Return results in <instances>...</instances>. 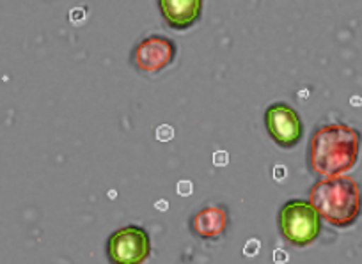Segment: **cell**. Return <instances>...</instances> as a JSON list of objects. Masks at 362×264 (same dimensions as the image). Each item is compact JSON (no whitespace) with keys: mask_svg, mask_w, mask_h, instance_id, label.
Returning <instances> with one entry per match:
<instances>
[{"mask_svg":"<svg viewBox=\"0 0 362 264\" xmlns=\"http://www.w3.org/2000/svg\"><path fill=\"white\" fill-rule=\"evenodd\" d=\"M362 135L344 123L322 124L311 135L308 167L322 178H334L350 172L358 162Z\"/></svg>","mask_w":362,"mask_h":264,"instance_id":"obj_1","label":"cell"},{"mask_svg":"<svg viewBox=\"0 0 362 264\" xmlns=\"http://www.w3.org/2000/svg\"><path fill=\"white\" fill-rule=\"evenodd\" d=\"M309 203L336 229L357 224L362 215V186L351 176L322 178L309 188Z\"/></svg>","mask_w":362,"mask_h":264,"instance_id":"obj_2","label":"cell"},{"mask_svg":"<svg viewBox=\"0 0 362 264\" xmlns=\"http://www.w3.org/2000/svg\"><path fill=\"white\" fill-rule=\"evenodd\" d=\"M279 231L288 243L304 248L318 239L322 217L309 200H288L279 211Z\"/></svg>","mask_w":362,"mask_h":264,"instance_id":"obj_3","label":"cell"},{"mask_svg":"<svg viewBox=\"0 0 362 264\" xmlns=\"http://www.w3.org/2000/svg\"><path fill=\"white\" fill-rule=\"evenodd\" d=\"M151 256V239L141 225H127L114 232L107 241L110 264H144Z\"/></svg>","mask_w":362,"mask_h":264,"instance_id":"obj_4","label":"cell"},{"mask_svg":"<svg viewBox=\"0 0 362 264\" xmlns=\"http://www.w3.org/2000/svg\"><path fill=\"white\" fill-rule=\"evenodd\" d=\"M177 54L176 43L167 36L149 34L132 50V64L146 75H158L174 62Z\"/></svg>","mask_w":362,"mask_h":264,"instance_id":"obj_5","label":"cell"},{"mask_svg":"<svg viewBox=\"0 0 362 264\" xmlns=\"http://www.w3.org/2000/svg\"><path fill=\"white\" fill-rule=\"evenodd\" d=\"M264 126L272 140L283 149H293L304 137V124L295 109L286 103H272L264 112Z\"/></svg>","mask_w":362,"mask_h":264,"instance_id":"obj_6","label":"cell"},{"mask_svg":"<svg viewBox=\"0 0 362 264\" xmlns=\"http://www.w3.org/2000/svg\"><path fill=\"white\" fill-rule=\"evenodd\" d=\"M158 8L170 29L187 30L199 22L203 0H158Z\"/></svg>","mask_w":362,"mask_h":264,"instance_id":"obj_7","label":"cell"},{"mask_svg":"<svg viewBox=\"0 0 362 264\" xmlns=\"http://www.w3.org/2000/svg\"><path fill=\"white\" fill-rule=\"evenodd\" d=\"M228 210L218 204H208L201 208L190 220V229L194 236L203 239H217L228 231Z\"/></svg>","mask_w":362,"mask_h":264,"instance_id":"obj_8","label":"cell"},{"mask_svg":"<svg viewBox=\"0 0 362 264\" xmlns=\"http://www.w3.org/2000/svg\"><path fill=\"white\" fill-rule=\"evenodd\" d=\"M155 137L158 142H170L174 138V128L169 124H160L155 131Z\"/></svg>","mask_w":362,"mask_h":264,"instance_id":"obj_9","label":"cell"},{"mask_svg":"<svg viewBox=\"0 0 362 264\" xmlns=\"http://www.w3.org/2000/svg\"><path fill=\"white\" fill-rule=\"evenodd\" d=\"M261 250V241L257 238L247 239L245 246H243V256L245 257H256Z\"/></svg>","mask_w":362,"mask_h":264,"instance_id":"obj_10","label":"cell"},{"mask_svg":"<svg viewBox=\"0 0 362 264\" xmlns=\"http://www.w3.org/2000/svg\"><path fill=\"white\" fill-rule=\"evenodd\" d=\"M176 193L181 197H189L194 193V183L189 179H181L176 185Z\"/></svg>","mask_w":362,"mask_h":264,"instance_id":"obj_11","label":"cell"},{"mask_svg":"<svg viewBox=\"0 0 362 264\" xmlns=\"http://www.w3.org/2000/svg\"><path fill=\"white\" fill-rule=\"evenodd\" d=\"M229 163V155L224 149H218L214 152V165L215 167H226Z\"/></svg>","mask_w":362,"mask_h":264,"instance_id":"obj_12","label":"cell"},{"mask_svg":"<svg viewBox=\"0 0 362 264\" xmlns=\"http://www.w3.org/2000/svg\"><path fill=\"white\" fill-rule=\"evenodd\" d=\"M274 263L276 264H286L288 260H290V253L286 252V250H283V248H277V250H274Z\"/></svg>","mask_w":362,"mask_h":264,"instance_id":"obj_13","label":"cell"},{"mask_svg":"<svg viewBox=\"0 0 362 264\" xmlns=\"http://www.w3.org/2000/svg\"><path fill=\"white\" fill-rule=\"evenodd\" d=\"M288 176V169L286 165H276L274 167V179L276 181H284Z\"/></svg>","mask_w":362,"mask_h":264,"instance_id":"obj_14","label":"cell"},{"mask_svg":"<svg viewBox=\"0 0 362 264\" xmlns=\"http://www.w3.org/2000/svg\"><path fill=\"white\" fill-rule=\"evenodd\" d=\"M155 208H156V210H158V211H167V210H169V200L158 199V200H156Z\"/></svg>","mask_w":362,"mask_h":264,"instance_id":"obj_15","label":"cell"},{"mask_svg":"<svg viewBox=\"0 0 362 264\" xmlns=\"http://www.w3.org/2000/svg\"><path fill=\"white\" fill-rule=\"evenodd\" d=\"M116 196H117L116 190H112V192H109V197H110V199H116Z\"/></svg>","mask_w":362,"mask_h":264,"instance_id":"obj_16","label":"cell"}]
</instances>
